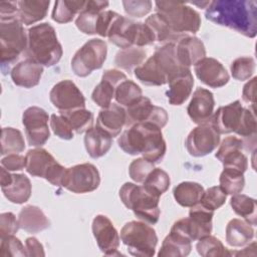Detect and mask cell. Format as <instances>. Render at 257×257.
I'll return each mask as SVG.
<instances>
[{
	"label": "cell",
	"instance_id": "obj_3",
	"mask_svg": "<svg viewBox=\"0 0 257 257\" xmlns=\"http://www.w3.org/2000/svg\"><path fill=\"white\" fill-rule=\"evenodd\" d=\"M183 65L176 55V44L168 43L159 47L155 53L147 59L134 72L135 76L146 85H164Z\"/></svg>",
	"mask_w": 257,
	"mask_h": 257
},
{
	"label": "cell",
	"instance_id": "obj_31",
	"mask_svg": "<svg viewBox=\"0 0 257 257\" xmlns=\"http://www.w3.org/2000/svg\"><path fill=\"white\" fill-rule=\"evenodd\" d=\"M31 183L28 177L23 174H12V181L9 185L1 187L4 196L14 204H23L31 196Z\"/></svg>",
	"mask_w": 257,
	"mask_h": 257
},
{
	"label": "cell",
	"instance_id": "obj_9",
	"mask_svg": "<svg viewBox=\"0 0 257 257\" xmlns=\"http://www.w3.org/2000/svg\"><path fill=\"white\" fill-rule=\"evenodd\" d=\"M25 169L33 177L44 178L50 184L60 187L66 168L60 165L53 156L42 148L29 150L25 156Z\"/></svg>",
	"mask_w": 257,
	"mask_h": 257
},
{
	"label": "cell",
	"instance_id": "obj_54",
	"mask_svg": "<svg viewBox=\"0 0 257 257\" xmlns=\"http://www.w3.org/2000/svg\"><path fill=\"white\" fill-rule=\"evenodd\" d=\"M244 147L241 139L237 137H227L222 141L217 153L215 154V157L220 161L227 154L234 151H242Z\"/></svg>",
	"mask_w": 257,
	"mask_h": 257
},
{
	"label": "cell",
	"instance_id": "obj_45",
	"mask_svg": "<svg viewBox=\"0 0 257 257\" xmlns=\"http://www.w3.org/2000/svg\"><path fill=\"white\" fill-rule=\"evenodd\" d=\"M233 78L237 80L249 79L255 71V60L251 56H241L236 58L230 66Z\"/></svg>",
	"mask_w": 257,
	"mask_h": 257
},
{
	"label": "cell",
	"instance_id": "obj_34",
	"mask_svg": "<svg viewBox=\"0 0 257 257\" xmlns=\"http://www.w3.org/2000/svg\"><path fill=\"white\" fill-rule=\"evenodd\" d=\"M256 117L253 109L244 108L240 123L235 131V134L240 136L243 142V147L247 151L255 150L256 147Z\"/></svg>",
	"mask_w": 257,
	"mask_h": 257
},
{
	"label": "cell",
	"instance_id": "obj_12",
	"mask_svg": "<svg viewBox=\"0 0 257 257\" xmlns=\"http://www.w3.org/2000/svg\"><path fill=\"white\" fill-rule=\"evenodd\" d=\"M48 113L41 107L30 106L22 114L28 145L35 148L43 146L50 137L48 128Z\"/></svg>",
	"mask_w": 257,
	"mask_h": 257
},
{
	"label": "cell",
	"instance_id": "obj_44",
	"mask_svg": "<svg viewBox=\"0 0 257 257\" xmlns=\"http://www.w3.org/2000/svg\"><path fill=\"white\" fill-rule=\"evenodd\" d=\"M219 182L220 188L226 193V195H235L241 193L244 189L245 178L241 172L224 169L220 175Z\"/></svg>",
	"mask_w": 257,
	"mask_h": 257
},
{
	"label": "cell",
	"instance_id": "obj_18",
	"mask_svg": "<svg viewBox=\"0 0 257 257\" xmlns=\"http://www.w3.org/2000/svg\"><path fill=\"white\" fill-rule=\"evenodd\" d=\"M197 77L204 84L218 88L228 83L230 76L223 64L215 58L205 57L194 65Z\"/></svg>",
	"mask_w": 257,
	"mask_h": 257
},
{
	"label": "cell",
	"instance_id": "obj_47",
	"mask_svg": "<svg viewBox=\"0 0 257 257\" xmlns=\"http://www.w3.org/2000/svg\"><path fill=\"white\" fill-rule=\"evenodd\" d=\"M0 256L1 257H23L27 256L26 248H24L21 241L14 235H8L1 237L0 244Z\"/></svg>",
	"mask_w": 257,
	"mask_h": 257
},
{
	"label": "cell",
	"instance_id": "obj_5",
	"mask_svg": "<svg viewBox=\"0 0 257 257\" xmlns=\"http://www.w3.org/2000/svg\"><path fill=\"white\" fill-rule=\"evenodd\" d=\"M119 198L122 204L143 222L154 225L159 221L160 197L147 191L144 186L124 183L119 189Z\"/></svg>",
	"mask_w": 257,
	"mask_h": 257
},
{
	"label": "cell",
	"instance_id": "obj_55",
	"mask_svg": "<svg viewBox=\"0 0 257 257\" xmlns=\"http://www.w3.org/2000/svg\"><path fill=\"white\" fill-rule=\"evenodd\" d=\"M1 166L8 171H20L26 166V158L18 154H10L1 160Z\"/></svg>",
	"mask_w": 257,
	"mask_h": 257
},
{
	"label": "cell",
	"instance_id": "obj_20",
	"mask_svg": "<svg viewBox=\"0 0 257 257\" xmlns=\"http://www.w3.org/2000/svg\"><path fill=\"white\" fill-rule=\"evenodd\" d=\"M243 109L244 107L239 100L220 106L213 113L210 124L219 135L235 133L240 123Z\"/></svg>",
	"mask_w": 257,
	"mask_h": 257
},
{
	"label": "cell",
	"instance_id": "obj_10",
	"mask_svg": "<svg viewBox=\"0 0 257 257\" xmlns=\"http://www.w3.org/2000/svg\"><path fill=\"white\" fill-rule=\"evenodd\" d=\"M107 45L104 40L93 38L85 42L73 55L71 69L75 75L85 77L93 70L101 68L106 59Z\"/></svg>",
	"mask_w": 257,
	"mask_h": 257
},
{
	"label": "cell",
	"instance_id": "obj_32",
	"mask_svg": "<svg viewBox=\"0 0 257 257\" xmlns=\"http://www.w3.org/2000/svg\"><path fill=\"white\" fill-rule=\"evenodd\" d=\"M254 238V229L245 220L232 219L226 226V241L232 247H242Z\"/></svg>",
	"mask_w": 257,
	"mask_h": 257
},
{
	"label": "cell",
	"instance_id": "obj_48",
	"mask_svg": "<svg viewBox=\"0 0 257 257\" xmlns=\"http://www.w3.org/2000/svg\"><path fill=\"white\" fill-rule=\"evenodd\" d=\"M154 168L155 167L152 162L145 158H139L130 164L128 174L131 179L136 183H144Z\"/></svg>",
	"mask_w": 257,
	"mask_h": 257
},
{
	"label": "cell",
	"instance_id": "obj_19",
	"mask_svg": "<svg viewBox=\"0 0 257 257\" xmlns=\"http://www.w3.org/2000/svg\"><path fill=\"white\" fill-rule=\"evenodd\" d=\"M215 99L213 93L203 87H198L192 95L187 111L193 122L206 124L210 122L214 113Z\"/></svg>",
	"mask_w": 257,
	"mask_h": 257
},
{
	"label": "cell",
	"instance_id": "obj_16",
	"mask_svg": "<svg viewBox=\"0 0 257 257\" xmlns=\"http://www.w3.org/2000/svg\"><path fill=\"white\" fill-rule=\"evenodd\" d=\"M92 234L96 240L99 250L107 256L119 255V236L112 222L104 215H96L92 220Z\"/></svg>",
	"mask_w": 257,
	"mask_h": 257
},
{
	"label": "cell",
	"instance_id": "obj_8",
	"mask_svg": "<svg viewBox=\"0 0 257 257\" xmlns=\"http://www.w3.org/2000/svg\"><path fill=\"white\" fill-rule=\"evenodd\" d=\"M28 38L18 18L0 20L1 64H11L27 49Z\"/></svg>",
	"mask_w": 257,
	"mask_h": 257
},
{
	"label": "cell",
	"instance_id": "obj_17",
	"mask_svg": "<svg viewBox=\"0 0 257 257\" xmlns=\"http://www.w3.org/2000/svg\"><path fill=\"white\" fill-rule=\"evenodd\" d=\"M141 22H135L118 15L112 22L107 37L111 43L121 49L136 46Z\"/></svg>",
	"mask_w": 257,
	"mask_h": 257
},
{
	"label": "cell",
	"instance_id": "obj_43",
	"mask_svg": "<svg viewBox=\"0 0 257 257\" xmlns=\"http://www.w3.org/2000/svg\"><path fill=\"white\" fill-rule=\"evenodd\" d=\"M196 249L199 255L203 257H223L232 255V252L229 251L218 238L211 235L199 239Z\"/></svg>",
	"mask_w": 257,
	"mask_h": 257
},
{
	"label": "cell",
	"instance_id": "obj_57",
	"mask_svg": "<svg viewBox=\"0 0 257 257\" xmlns=\"http://www.w3.org/2000/svg\"><path fill=\"white\" fill-rule=\"evenodd\" d=\"M256 80L257 77H253L249 80L243 87L242 90V98L246 103L251 104L252 108L254 109L255 104V87H256Z\"/></svg>",
	"mask_w": 257,
	"mask_h": 257
},
{
	"label": "cell",
	"instance_id": "obj_53",
	"mask_svg": "<svg viewBox=\"0 0 257 257\" xmlns=\"http://www.w3.org/2000/svg\"><path fill=\"white\" fill-rule=\"evenodd\" d=\"M118 15L119 14H117L116 12L111 11V10H106V11L100 12L98 15V18H97V22H96L95 33L102 37H107L108 30H109L112 22Z\"/></svg>",
	"mask_w": 257,
	"mask_h": 257
},
{
	"label": "cell",
	"instance_id": "obj_30",
	"mask_svg": "<svg viewBox=\"0 0 257 257\" xmlns=\"http://www.w3.org/2000/svg\"><path fill=\"white\" fill-rule=\"evenodd\" d=\"M18 3V19L24 25L34 24L45 18L50 1L22 0Z\"/></svg>",
	"mask_w": 257,
	"mask_h": 257
},
{
	"label": "cell",
	"instance_id": "obj_7",
	"mask_svg": "<svg viewBox=\"0 0 257 257\" xmlns=\"http://www.w3.org/2000/svg\"><path fill=\"white\" fill-rule=\"evenodd\" d=\"M120 239L133 256L152 257L156 253L158 236L155 229L146 222L125 223L120 230Z\"/></svg>",
	"mask_w": 257,
	"mask_h": 257
},
{
	"label": "cell",
	"instance_id": "obj_49",
	"mask_svg": "<svg viewBox=\"0 0 257 257\" xmlns=\"http://www.w3.org/2000/svg\"><path fill=\"white\" fill-rule=\"evenodd\" d=\"M220 162L223 164L224 169H231L241 173H245L248 169V159L242 151H234L224 156Z\"/></svg>",
	"mask_w": 257,
	"mask_h": 257
},
{
	"label": "cell",
	"instance_id": "obj_25",
	"mask_svg": "<svg viewBox=\"0 0 257 257\" xmlns=\"http://www.w3.org/2000/svg\"><path fill=\"white\" fill-rule=\"evenodd\" d=\"M43 73V66L36 61L26 58L17 63L11 70V78L14 84L25 88L36 86Z\"/></svg>",
	"mask_w": 257,
	"mask_h": 257
},
{
	"label": "cell",
	"instance_id": "obj_41",
	"mask_svg": "<svg viewBox=\"0 0 257 257\" xmlns=\"http://www.w3.org/2000/svg\"><path fill=\"white\" fill-rule=\"evenodd\" d=\"M170 185L171 179L169 174L160 168H154L143 183V186L147 191L158 197H161V195L166 193Z\"/></svg>",
	"mask_w": 257,
	"mask_h": 257
},
{
	"label": "cell",
	"instance_id": "obj_4",
	"mask_svg": "<svg viewBox=\"0 0 257 257\" xmlns=\"http://www.w3.org/2000/svg\"><path fill=\"white\" fill-rule=\"evenodd\" d=\"M28 44L25 54L37 63L44 66L56 64L62 54V46L57 39L53 26L49 23H40L32 26L27 32Z\"/></svg>",
	"mask_w": 257,
	"mask_h": 257
},
{
	"label": "cell",
	"instance_id": "obj_51",
	"mask_svg": "<svg viewBox=\"0 0 257 257\" xmlns=\"http://www.w3.org/2000/svg\"><path fill=\"white\" fill-rule=\"evenodd\" d=\"M50 126L53 133L62 140H71L73 138V131L68 121L63 115L52 114L50 116Z\"/></svg>",
	"mask_w": 257,
	"mask_h": 257
},
{
	"label": "cell",
	"instance_id": "obj_37",
	"mask_svg": "<svg viewBox=\"0 0 257 257\" xmlns=\"http://www.w3.org/2000/svg\"><path fill=\"white\" fill-rule=\"evenodd\" d=\"M230 205L233 211L244 218L246 222L250 225H256V201L255 199L244 195V194H235L232 195L230 200Z\"/></svg>",
	"mask_w": 257,
	"mask_h": 257
},
{
	"label": "cell",
	"instance_id": "obj_33",
	"mask_svg": "<svg viewBox=\"0 0 257 257\" xmlns=\"http://www.w3.org/2000/svg\"><path fill=\"white\" fill-rule=\"evenodd\" d=\"M174 198L182 207L191 208L200 203L204 194L202 185L196 182H182L174 188Z\"/></svg>",
	"mask_w": 257,
	"mask_h": 257
},
{
	"label": "cell",
	"instance_id": "obj_42",
	"mask_svg": "<svg viewBox=\"0 0 257 257\" xmlns=\"http://www.w3.org/2000/svg\"><path fill=\"white\" fill-rule=\"evenodd\" d=\"M143 96L142 88L133 80L125 79L115 88L114 98L121 106H130Z\"/></svg>",
	"mask_w": 257,
	"mask_h": 257
},
{
	"label": "cell",
	"instance_id": "obj_40",
	"mask_svg": "<svg viewBox=\"0 0 257 257\" xmlns=\"http://www.w3.org/2000/svg\"><path fill=\"white\" fill-rule=\"evenodd\" d=\"M60 114L66 118L72 131L76 134L86 133L89 128L92 127L93 113L90 110L85 108H78L70 111L60 112Z\"/></svg>",
	"mask_w": 257,
	"mask_h": 257
},
{
	"label": "cell",
	"instance_id": "obj_50",
	"mask_svg": "<svg viewBox=\"0 0 257 257\" xmlns=\"http://www.w3.org/2000/svg\"><path fill=\"white\" fill-rule=\"evenodd\" d=\"M122 5L127 15L141 18L151 11L153 3L149 0H128L122 1Z\"/></svg>",
	"mask_w": 257,
	"mask_h": 257
},
{
	"label": "cell",
	"instance_id": "obj_35",
	"mask_svg": "<svg viewBox=\"0 0 257 257\" xmlns=\"http://www.w3.org/2000/svg\"><path fill=\"white\" fill-rule=\"evenodd\" d=\"M145 24L151 30L154 36L155 42L168 44V43H175L176 40H180L181 38H183L182 36L175 34L171 30L169 25L166 23V21L158 13H155L149 16L146 19Z\"/></svg>",
	"mask_w": 257,
	"mask_h": 257
},
{
	"label": "cell",
	"instance_id": "obj_39",
	"mask_svg": "<svg viewBox=\"0 0 257 257\" xmlns=\"http://www.w3.org/2000/svg\"><path fill=\"white\" fill-rule=\"evenodd\" d=\"M25 149L24 138L19 130L3 127L1 134V155L18 154Z\"/></svg>",
	"mask_w": 257,
	"mask_h": 257
},
{
	"label": "cell",
	"instance_id": "obj_28",
	"mask_svg": "<svg viewBox=\"0 0 257 257\" xmlns=\"http://www.w3.org/2000/svg\"><path fill=\"white\" fill-rule=\"evenodd\" d=\"M192 249V241L183 234L171 230L163 241L158 253L160 257H185Z\"/></svg>",
	"mask_w": 257,
	"mask_h": 257
},
{
	"label": "cell",
	"instance_id": "obj_56",
	"mask_svg": "<svg viewBox=\"0 0 257 257\" xmlns=\"http://www.w3.org/2000/svg\"><path fill=\"white\" fill-rule=\"evenodd\" d=\"M18 18L17 1H2L0 3V20Z\"/></svg>",
	"mask_w": 257,
	"mask_h": 257
},
{
	"label": "cell",
	"instance_id": "obj_46",
	"mask_svg": "<svg viewBox=\"0 0 257 257\" xmlns=\"http://www.w3.org/2000/svg\"><path fill=\"white\" fill-rule=\"evenodd\" d=\"M226 198L227 195L220 186H213L204 191L200 204L211 211H215L225 204Z\"/></svg>",
	"mask_w": 257,
	"mask_h": 257
},
{
	"label": "cell",
	"instance_id": "obj_21",
	"mask_svg": "<svg viewBox=\"0 0 257 257\" xmlns=\"http://www.w3.org/2000/svg\"><path fill=\"white\" fill-rule=\"evenodd\" d=\"M126 75L117 69L104 70L101 81L94 87L91 98L101 108L108 107L114 97L115 88L119 83L124 81Z\"/></svg>",
	"mask_w": 257,
	"mask_h": 257
},
{
	"label": "cell",
	"instance_id": "obj_13",
	"mask_svg": "<svg viewBox=\"0 0 257 257\" xmlns=\"http://www.w3.org/2000/svg\"><path fill=\"white\" fill-rule=\"evenodd\" d=\"M125 112L126 126L140 122H151L163 128L169 119L166 109L155 105L147 96H142L137 102L127 106Z\"/></svg>",
	"mask_w": 257,
	"mask_h": 257
},
{
	"label": "cell",
	"instance_id": "obj_36",
	"mask_svg": "<svg viewBox=\"0 0 257 257\" xmlns=\"http://www.w3.org/2000/svg\"><path fill=\"white\" fill-rule=\"evenodd\" d=\"M147 58V52L145 49L137 46L120 49L115 54L114 63L117 67L132 72L137 67L141 66Z\"/></svg>",
	"mask_w": 257,
	"mask_h": 257
},
{
	"label": "cell",
	"instance_id": "obj_26",
	"mask_svg": "<svg viewBox=\"0 0 257 257\" xmlns=\"http://www.w3.org/2000/svg\"><path fill=\"white\" fill-rule=\"evenodd\" d=\"M19 227L28 233H39L50 226V221L43 211L32 205L23 207L18 214Z\"/></svg>",
	"mask_w": 257,
	"mask_h": 257
},
{
	"label": "cell",
	"instance_id": "obj_38",
	"mask_svg": "<svg viewBox=\"0 0 257 257\" xmlns=\"http://www.w3.org/2000/svg\"><path fill=\"white\" fill-rule=\"evenodd\" d=\"M86 1L62 0L54 3L51 17L57 23H68L72 21L74 16L82 11Z\"/></svg>",
	"mask_w": 257,
	"mask_h": 257
},
{
	"label": "cell",
	"instance_id": "obj_11",
	"mask_svg": "<svg viewBox=\"0 0 257 257\" xmlns=\"http://www.w3.org/2000/svg\"><path fill=\"white\" fill-rule=\"evenodd\" d=\"M99 184L97 168L90 163H84L67 168L61 186L72 193L84 194L96 190Z\"/></svg>",
	"mask_w": 257,
	"mask_h": 257
},
{
	"label": "cell",
	"instance_id": "obj_1",
	"mask_svg": "<svg viewBox=\"0 0 257 257\" xmlns=\"http://www.w3.org/2000/svg\"><path fill=\"white\" fill-rule=\"evenodd\" d=\"M205 16L211 22L253 38L257 34V3L254 0L210 1Z\"/></svg>",
	"mask_w": 257,
	"mask_h": 257
},
{
	"label": "cell",
	"instance_id": "obj_23",
	"mask_svg": "<svg viewBox=\"0 0 257 257\" xmlns=\"http://www.w3.org/2000/svg\"><path fill=\"white\" fill-rule=\"evenodd\" d=\"M126 112L118 103H111L106 108H101L96 118V126L107 133L111 138L116 137L125 125Z\"/></svg>",
	"mask_w": 257,
	"mask_h": 257
},
{
	"label": "cell",
	"instance_id": "obj_2",
	"mask_svg": "<svg viewBox=\"0 0 257 257\" xmlns=\"http://www.w3.org/2000/svg\"><path fill=\"white\" fill-rule=\"evenodd\" d=\"M162 128L151 122H140L131 125L117 140L118 147L126 154L143 158L153 164L160 163L167 151Z\"/></svg>",
	"mask_w": 257,
	"mask_h": 257
},
{
	"label": "cell",
	"instance_id": "obj_22",
	"mask_svg": "<svg viewBox=\"0 0 257 257\" xmlns=\"http://www.w3.org/2000/svg\"><path fill=\"white\" fill-rule=\"evenodd\" d=\"M169 89L167 91L168 100L172 105L183 104L191 95L194 78L190 68L182 66L169 80Z\"/></svg>",
	"mask_w": 257,
	"mask_h": 257
},
{
	"label": "cell",
	"instance_id": "obj_27",
	"mask_svg": "<svg viewBox=\"0 0 257 257\" xmlns=\"http://www.w3.org/2000/svg\"><path fill=\"white\" fill-rule=\"evenodd\" d=\"M108 6L107 1H86L84 8L78 14L75 25L84 34L93 35L95 33L96 22L100 12L104 10Z\"/></svg>",
	"mask_w": 257,
	"mask_h": 257
},
{
	"label": "cell",
	"instance_id": "obj_15",
	"mask_svg": "<svg viewBox=\"0 0 257 257\" xmlns=\"http://www.w3.org/2000/svg\"><path fill=\"white\" fill-rule=\"evenodd\" d=\"M220 143V135L209 123L193 128L187 137L186 148L193 157H204L212 153Z\"/></svg>",
	"mask_w": 257,
	"mask_h": 257
},
{
	"label": "cell",
	"instance_id": "obj_24",
	"mask_svg": "<svg viewBox=\"0 0 257 257\" xmlns=\"http://www.w3.org/2000/svg\"><path fill=\"white\" fill-rule=\"evenodd\" d=\"M176 55L180 64L189 68L206 57L205 45L198 37L185 36L176 45Z\"/></svg>",
	"mask_w": 257,
	"mask_h": 257
},
{
	"label": "cell",
	"instance_id": "obj_58",
	"mask_svg": "<svg viewBox=\"0 0 257 257\" xmlns=\"http://www.w3.org/2000/svg\"><path fill=\"white\" fill-rule=\"evenodd\" d=\"M25 248L27 256H44V249L42 244L34 237H28L25 240Z\"/></svg>",
	"mask_w": 257,
	"mask_h": 257
},
{
	"label": "cell",
	"instance_id": "obj_6",
	"mask_svg": "<svg viewBox=\"0 0 257 257\" xmlns=\"http://www.w3.org/2000/svg\"><path fill=\"white\" fill-rule=\"evenodd\" d=\"M155 5L157 13L175 34L184 37V34H195L200 29V14L185 2L157 1Z\"/></svg>",
	"mask_w": 257,
	"mask_h": 257
},
{
	"label": "cell",
	"instance_id": "obj_29",
	"mask_svg": "<svg viewBox=\"0 0 257 257\" xmlns=\"http://www.w3.org/2000/svg\"><path fill=\"white\" fill-rule=\"evenodd\" d=\"M112 145V138L102 131L101 128L94 127L89 128L84 136V146L87 154L92 159H97L104 156Z\"/></svg>",
	"mask_w": 257,
	"mask_h": 257
},
{
	"label": "cell",
	"instance_id": "obj_52",
	"mask_svg": "<svg viewBox=\"0 0 257 257\" xmlns=\"http://www.w3.org/2000/svg\"><path fill=\"white\" fill-rule=\"evenodd\" d=\"M18 219L11 212H5L0 215V237L14 235L19 229Z\"/></svg>",
	"mask_w": 257,
	"mask_h": 257
},
{
	"label": "cell",
	"instance_id": "obj_14",
	"mask_svg": "<svg viewBox=\"0 0 257 257\" xmlns=\"http://www.w3.org/2000/svg\"><path fill=\"white\" fill-rule=\"evenodd\" d=\"M51 103L59 112L85 108V98L72 80L64 79L57 82L49 92Z\"/></svg>",
	"mask_w": 257,
	"mask_h": 257
}]
</instances>
